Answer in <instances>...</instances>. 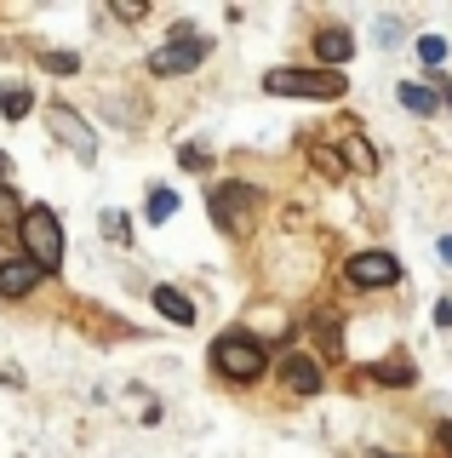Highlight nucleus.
I'll return each instance as SVG.
<instances>
[{"mask_svg": "<svg viewBox=\"0 0 452 458\" xmlns=\"http://www.w3.org/2000/svg\"><path fill=\"white\" fill-rule=\"evenodd\" d=\"M344 75L338 69H270L264 75V92L270 98H315V104H332L344 98Z\"/></svg>", "mask_w": 452, "mask_h": 458, "instance_id": "f257e3e1", "label": "nucleus"}, {"mask_svg": "<svg viewBox=\"0 0 452 458\" xmlns=\"http://www.w3.org/2000/svg\"><path fill=\"white\" fill-rule=\"evenodd\" d=\"M212 367H218L223 378H235V384H252V378H264L270 355H264V344L247 338V333H218L212 338Z\"/></svg>", "mask_w": 452, "mask_h": 458, "instance_id": "f03ea898", "label": "nucleus"}, {"mask_svg": "<svg viewBox=\"0 0 452 458\" xmlns=\"http://www.w3.org/2000/svg\"><path fill=\"white\" fill-rule=\"evenodd\" d=\"M18 235H23V258H35L40 269H58L63 264V224H58V212H52V207H29V212H23V224H18Z\"/></svg>", "mask_w": 452, "mask_h": 458, "instance_id": "7ed1b4c3", "label": "nucleus"}, {"mask_svg": "<svg viewBox=\"0 0 452 458\" xmlns=\"http://www.w3.org/2000/svg\"><path fill=\"white\" fill-rule=\"evenodd\" d=\"M201 57H206V40L195 35V29H178L161 52H149V75H183V69H195Z\"/></svg>", "mask_w": 452, "mask_h": 458, "instance_id": "20e7f679", "label": "nucleus"}, {"mask_svg": "<svg viewBox=\"0 0 452 458\" xmlns=\"http://www.w3.org/2000/svg\"><path fill=\"white\" fill-rule=\"evenodd\" d=\"M252 207H258V195L252 190H241V183H230V190H212V224L218 229H235V235H241V229L252 224Z\"/></svg>", "mask_w": 452, "mask_h": 458, "instance_id": "39448f33", "label": "nucleus"}, {"mask_svg": "<svg viewBox=\"0 0 452 458\" xmlns=\"http://www.w3.org/2000/svg\"><path fill=\"white\" fill-rule=\"evenodd\" d=\"M349 281L366 286V293H378V286L401 281V264H395L389 252H356V258H349Z\"/></svg>", "mask_w": 452, "mask_h": 458, "instance_id": "423d86ee", "label": "nucleus"}, {"mask_svg": "<svg viewBox=\"0 0 452 458\" xmlns=\"http://www.w3.org/2000/svg\"><path fill=\"white\" fill-rule=\"evenodd\" d=\"M46 276V269L35 264V258H0V298H29L35 293V281Z\"/></svg>", "mask_w": 452, "mask_h": 458, "instance_id": "0eeeda50", "label": "nucleus"}, {"mask_svg": "<svg viewBox=\"0 0 452 458\" xmlns=\"http://www.w3.org/2000/svg\"><path fill=\"white\" fill-rule=\"evenodd\" d=\"M46 121L52 126H58V138L69 143V149H75L80 155V161H92V155H97V143H92V132H87V121H80V114L75 109H63V104H52L46 109Z\"/></svg>", "mask_w": 452, "mask_h": 458, "instance_id": "6e6552de", "label": "nucleus"}, {"mask_svg": "<svg viewBox=\"0 0 452 458\" xmlns=\"http://www.w3.org/2000/svg\"><path fill=\"white\" fill-rule=\"evenodd\" d=\"M280 378H287L292 395H315L321 390V361L315 355H287V361H280Z\"/></svg>", "mask_w": 452, "mask_h": 458, "instance_id": "1a4fd4ad", "label": "nucleus"}, {"mask_svg": "<svg viewBox=\"0 0 452 458\" xmlns=\"http://www.w3.org/2000/svg\"><path fill=\"white\" fill-rule=\"evenodd\" d=\"M395 98H401V109H413V114H441L452 104L447 92H435V81H406Z\"/></svg>", "mask_w": 452, "mask_h": 458, "instance_id": "9d476101", "label": "nucleus"}, {"mask_svg": "<svg viewBox=\"0 0 452 458\" xmlns=\"http://www.w3.org/2000/svg\"><path fill=\"white\" fill-rule=\"evenodd\" d=\"M155 310H161L172 327H189V321H195V304L178 293V286H155Z\"/></svg>", "mask_w": 452, "mask_h": 458, "instance_id": "9b49d317", "label": "nucleus"}, {"mask_svg": "<svg viewBox=\"0 0 452 458\" xmlns=\"http://www.w3.org/2000/svg\"><path fill=\"white\" fill-rule=\"evenodd\" d=\"M349 52H356V40H349L344 29H321V35H315V57H321V64H349Z\"/></svg>", "mask_w": 452, "mask_h": 458, "instance_id": "f8f14e48", "label": "nucleus"}, {"mask_svg": "<svg viewBox=\"0 0 452 458\" xmlns=\"http://www.w3.org/2000/svg\"><path fill=\"white\" fill-rule=\"evenodd\" d=\"M413 378H418V367H413V361H401V355H389V361H378V367H372V384H384V390H406Z\"/></svg>", "mask_w": 452, "mask_h": 458, "instance_id": "ddd939ff", "label": "nucleus"}, {"mask_svg": "<svg viewBox=\"0 0 452 458\" xmlns=\"http://www.w3.org/2000/svg\"><path fill=\"white\" fill-rule=\"evenodd\" d=\"M29 109H35V98L23 92V86H0V114H6V121H23Z\"/></svg>", "mask_w": 452, "mask_h": 458, "instance_id": "4468645a", "label": "nucleus"}, {"mask_svg": "<svg viewBox=\"0 0 452 458\" xmlns=\"http://www.w3.org/2000/svg\"><path fill=\"white\" fill-rule=\"evenodd\" d=\"M315 333H321V344H327V355L338 361V350H344V333H338V315H321V321H315Z\"/></svg>", "mask_w": 452, "mask_h": 458, "instance_id": "2eb2a0df", "label": "nucleus"}, {"mask_svg": "<svg viewBox=\"0 0 452 458\" xmlns=\"http://www.w3.org/2000/svg\"><path fill=\"white\" fill-rule=\"evenodd\" d=\"M172 212H178V195H172V190H155V195H149V218H155V224H166Z\"/></svg>", "mask_w": 452, "mask_h": 458, "instance_id": "dca6fc26", "label": "nucleus"}, {"mask_svg": "<svg viewBox=\"0 0 452 458\" xmlns=\"http://www.w3.org/2000/svg\"><path fill=\"white\" fill-rule=\"evenodd\" d=\"M104 235L126 247V241H132V218H126V212H104Z\"/></svg>", "mask_w": 452, "mask_h": 458, "instance_id": "f3484780", "label": "nucleus"}, {"mask_svg": "<svg viewBox=\"0 0 452 458\" xmlns=\"http://www.w3.org/2000/svg\"><path fill=\"white\" fill-rule=\"evenodd\" d=\"M23 212H29V207H18V195L0 183V224H23Z\"/></svg>", "mask_w": 452, "mask_h": 458, "instance_id": "a211bd4d", "label": "nucleus"}, {"mask_svg": "<svg viewBox=\"0 0 452 458\" xmlns=\"http://www.w3.org/2000/svg\"><path fill=\"white\" fill-rule=\"evenodd\" d=\"M418 57H423V64H441V57H447V40L441 35H423L418 40Z\"/></svg>", "mask_w": 452, "mask_h": 458, "instance_id": "6ab92c4d", "label": "nucleus"}, {"mask_svg": "<svg viewBox=\"0 0 452 458\" xmlns=\"http://www.w3.org/2000/svg\"><path fill=\"white\" fill-rule=\"evenodd\" d=\"M46 69H52V75H75L80 57H75V52H46Z\"/></svg>", "mask_w": 452, "mask_h": 458, "instance_id": "aec40b11", "label": "nucleus"}, {"mask_svg": "<svg viewBox=\"0 0 452 458\" xmlns=\"http://www.w3.org/2000/svg\"><path fill=\"white\" fill-rule=\"evenodd\" d=\"M315 166H321V172H332V178H344V161H338L332 149H315Z\"/></svg>", "mask_w": 452, "mask_h": 458, "instance_id": "412c9836", "label": "nucleus"}, {"mask_svg": "<svg viewBox=\"0 0 452 458\" xmlns=\"http://www.w3.org/2000/svg\"><path fill=\"white\" fill-rule=\"evenodd\" d=\"M349 161H356V166H366V172H372V166H378V155H372V149H366V143H349Z\"/></svg>", "mask_w": 452, "mask_h": 458, "instance_id": "4be33fe9", "label": "nucleus"}, {"mask_svg": "<svg viewBox=\"0 0 452 458\" xmlns=\"http://www.w3.org/2000/svg\"><path fill=\"white\" fill-rule=\"evenodd\" d=\"M144 12H149L144 0H138V6H132V0H121V6H115V18H126V23H138V18H144Z\"/></svg>", "mask_w": 452, "mask_h": 458, "instance_id": "5701e85b", "label": "nucleus"}, {"mask_svg": "<svg viewBox=\"0 0 452 458\" xmlns=\"http://www.w3.org/2000/svg\"><path fill=\"white\" fill-rule=\"evenodd\" d=\"M178 155H183V166H195V172H206V166H212V161H206V149H178Z\"/></svg>", "mask_w": 452, "mask_h": 458, "instance_id": "b1692460", "label": "nucleus"}, {"mask_svg": "<svg viewBox=\"0 0 452 458\" xmlns=\"http://www.w3.org/2000/svg\"><path fill=\"white\" fill-rule=\"evenodd\" d=\"M435 321H441V327H452V298H441V304H435Z\"/></svg>", "mask_w": 452, "mask_h": 458, "instance_id": "393cba45", "label": "nucleus"}, {"mask_svg": "<svg viewBox=\"0 0 452 458\" xmlns=\"http://www.w3.org/2000/svg\"><path fill=\"white\" fill-rule=\"evenodd\" d=\"M435 441H441V447L452 453V424H441V429H435Z\"/></svg>", "mask_w": 452, "mask_h": 458, "instance_id": "a878e982", "label": "nucleus"}, {"mask_svg": "<svg viewBox=\"0 0 452 458\" xmlns=\"http://www.w3.org/2000/svg\"><path fill=\"white\" fill-rule=\"evenodd\" d=\"M441 258H447V264H452V235H441Z\"/></svg>", "mask_w": 452, "mask_h": 458, "instance_id": "bb28decb", "label": "nucleus"}, {"mask_svg": "<svg viewBox=\"0 0 452 458\" xmlns=\"http://www.w3.org/2000/svg\"><path fill=\"white\" fill-rule=\"evenodd\" d=\"M378 458H395V453H378Z\"/></svg>", "mask_w": 452, "mask_h": 458, "instance_id": "cd10ccee", "label": "nucleus"}]
</instances>
